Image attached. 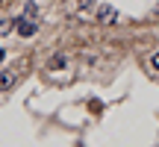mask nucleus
Instances as JSON below:
<instances>
[{
  "mask_svg": "<svg viewBox=\"0 0 159 147\" xmlns=\"http://www.w3.org/2000/svg\"><path fill=\"white\" fill-rule=\"evenodd\" d=\"M21 71H24V62L12 65V68H6V71H0V91H9L12 85L18 82V77H21Z\"/></svg>",
  "mask_w": 159,
  "mask_h": 147,
  "instance_id": "f257e3e1",
  "label": "nucleus"
},
{
  "mask_svg": "<svg viewBox=\"0 0 159 147\" xmlns=\"http://www.w3.org/2000/svg\"><path fill=\"white\" fill-rule=\"evenodd\" d=\"M35 29H39V27H35L33 21H27V18L15 21V33L21 35V38H33V35H35Z\"/></svg>",
  "mask_w": 159,
  "mask_h": 147,
  "instance_id": "f03ea898",
  "label": "nucleus"
},
{
  "mask_svg": "<svg viewBox=\"0 0 159 147\" xmlns=\"http://www.w3.org/2000/svg\"><path fill=\"white\" fill-rule=\"evenodd\" d=\"M97 18H100V24H115V21H118V12H115L112 6H100Z\"/></svg>",
  "mask_w": 159,
  "mask_h": 147,
  "instance_id": "7ed1b4c3",
  "label": "nucleus"
},
{
  "mask_svg": "<svg viewBox=\"0 0 159 147\" xmlns=\"http://www.w3.org/2000/svg\"><path fill=\"white\" fill-rule=\"evenodd\" d=\"M68 62H71V59H68V53H56V56L47 62V71H59V68H65Z\"/></svg>",
  "mask_w": 159,
  "mask_h": 147,
  "instance_id": "20e7f679",
  "label": "nucleus"
},
{
  "mask_svg": "<svg viewBox=\"0 0 159 147\" xmlns=\"http://www.w3.org/2000/svg\"><path fill=\"white\" fill-rule=\"evenodd\" d=\"M150 65H153V71H159V50L150 53Z\"/></svg>",
  "mask_w": 159,
  "mask_h": 147,
  "instance_id": "39448f33",
  "label": "nucleus"
},
{
  "mask_svg": "<svg viewBox=\"0 0 159 147\" xmlns=\"http://www.w3.org/2000/svg\"><path fill=\"white\" fill-rule=\"evenodd\" d=\"M9 27H12V21H0V35L9 33Z\"/></svg>",
  "mask_w": 159,
  "mask_h": 147,
  "instance_id": "423d86ee",
  "label": "nucleus"
},
{
  "mask_svg": "<svg viewBox=\"0 0 159 147\" xmlns=\"http://www.w3.org/2000/svg\"><path fill=\"white\" fill-rule=\"evenodd\" d=\"M0 59H3V47H0Z\"/></svg>",
  "mask_w": 159,
  "mask_h": 147,
  "instance_id": "0eeeda50",
  "label": "nucleus"
},
{
  "mask_svg": "<svg viewBox=\"0 0 159 147\" xmlns=\"http://www.w3.org/2000/svg\"><path fill=\"white\" fill-rule=\"evenodd\" d=\"M156 15H159V6H156Z\"/></svg>",
  "mask_w": 159,
  "mask_h": 147,
  "instance_id": "6e6552de",
  "label": "nucleus"
}]
</instances>
